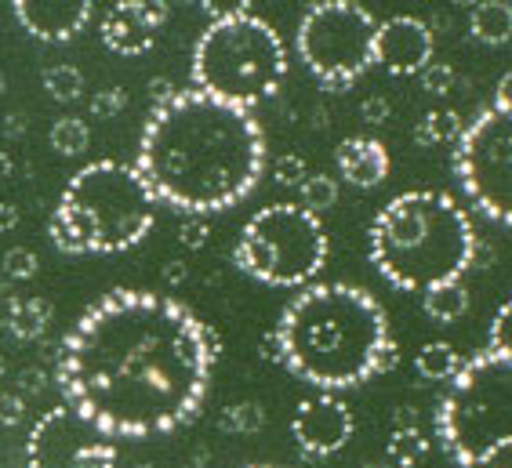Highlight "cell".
I'll use <instances>...</instances> for the list:
<instances>
[{
	"mask_svg": "<svg viewBox=\"0 0 512 468\" xmlns=\"http://www.w3.org/2000/svg\"><path fill=\"white\" fill-rule=\"evenodd\" d=\"M11 175V160L4 153H0V178H8Z\"/></svg>",
	"mask_w": 512,
	"mask_h": 468,
	"instance_id": "39",
	"label": "cell"
},
{
	"mask_svg": "<svg viewBox=\"0 0 512 468\" xmlns=\"http://www.w3.org/2000/svg\"><path fill=\"white\" fill-rule=\"evenodd\" d=\"M284 77V40L258 15L211 22L193 48V88L233 106L251 109L266 102L280 91Z\"/></svg>",
	"mask_w": 512,
	"mask_h": 468,
	"instance_id": "6",
	"label": "cell"
},
{
	"mask_svg": "<svg viewBox=\"0 0 512 468\" xmlns=\"http://www.w3.org/2000/svg\"><path fill=\"white\" fill-rule=\"evenodd\" d=\"M15 222H19V218H15V207H11V204H0V229H11Z\"/></svg>",
	"mask_w": 512,
	"mask_h": 468,
	"instance_id": "38",
	"label": "cell"
},
{
	"mask_svg": "<svg viewBox=\"0 0 512 468\" xmlns=\"http://www.w3.org/2000/svg\"><path fill=\"white\" fill-rule=\"evenodd\" d=\"M88 142H91L88 124L77 117H62V120H55V127H51V149L62 156H80L84 149H88Z\"/></svg>",
	"mask_w": 512,
	"mask_h": 468,
	"instance_id": "23",
	"label": "cell"
},
{
	"mask_svg": "<svg viewBox=\"0 0 512 468\" xmlns=\"http://www.w3.org/2000/svg\"><path fill=\"white\" fill-rule=\"evenodd\" d=\"M462 352L454 349L451 342H429L418 349V356H414V371H418V378L422 381H451L454 374L462 371Z\"/></svg>",
	"mask_w": 512,
	"mask_h": 468,
	"instance_id": "18",
	"label": "cell"
},
{
	"mask_svg": "<svg viewBox=\"0 0 512 468\" xmlns=\"http://www.w3.org/2000/svg\"><path fill=\"white\" fill-rule=\"evenodd\" d=\"M168 280H182V265H168Z\"/></svg>",
	"mask_w": 512,
	"mask_h": 468,
	"instance_id": "40",
	"label": "cell"
},
{
	"mask_svg": "<svg viewBox=\"0 0 512 468\" xmlns=\"http://www.w3.org/2000/svg\"><path fill=\"white\" fill-rule=\"evenodd\" d=\"M124 102H128V98H124V91H120V88L99 91V95L91 98V113H95V117H102V120H109L113 113H120V109H124Z\"/></svg>",
	"mask_w": 512,
	"mask_h": 468,
	"instance_id": "32",
	"label": "cell"
},
{
	"mask_svg": "<svg viewBox=\"0 0 512 468\" xmlns=\"http://www.w3.org/2000/svg\"><path fill=\"white\" fill-rule=\"evenodd\" d=\"M436 439L462 468H473L498 443H512V360L483 349L462 363L436 407Z\"/></svg>",
	"mask_w": 512,
	"mask_h": 468,
	"instance_id": "7",
	"label": "cell"
},
{
	"mask_svg": "<svg viewBox=\"0 0 512 468\" xmlns=\"http://www.w3.org/2000/svg\"><path fill=\"white\" fill-rule=\"evenodd\" d=\"M335 160L342 178L356 189H375L389 178V153L378 138H345Z\"/></svg>",
	"mask_w": 512,
	"mask_h": 468,
	"instance_id": "16",
	"label": "cell"
},
{
	"mask_svg": "<svg viewBox=\"0 0 512 468\" xmlns=\"http://www.w3.org/2000/svg\"><path fill=\"white\" fill-rule=\"evenodd\" d=\"M4 273L11 280H30V276H37V254L26 251V247H11L4 254Z\"/></svg>",
	"mask_w": 512,
	"mask_h": 468,
	"instance_id": "29",
	"label": "cell"
},
{
	"mask_svg": "<svg viewBox=\"0 0 512 468\" xmlns=\"http://www.w3.org/2000/svg\"><path fill=\"white\" fill-rule=\"evenodd\" d=\"M247 4H251V0H200V8L211 15V22H226V19H237V15H247Z\"/></svg>",
	"mask_w": 512,
	"mask_h": 468,
	"instance_id": "31",
	"label": "cell"
},
{
	"mask_svg": "<svg viewBox=\"0 0 512 468\" xmlns=\"http://www.w3.org/2000/svg\"><path fill=\"white\" fill-rule=\"evenodd\" d=\"M218 425L226 432H240V436H251L266 425V410L258 407V403H237V407H226L222 410V418Z\"/></svg>",
	"mask_w": 512,
	"mask_h": 468,
	"instance_id": "26",
	"label": "cell"
},
{
	"mask_svg": "<svg viewBox=\"0 0 512 468\" xmlns=\"http://www.w3.org/2000/svg\"><path fill=\"white\" fill-rule=\"evenodd\" d=\"M469 33L480 44H505L512 40V4L509 0H480L469 15Z\"/></svg>",
	"mask_w": 512,
	"mask_h": 468,
	"instance_id": "17",
	"label": "cell"
},
{
	"mask_svg": "<svg viewBox=\"0 0 512 468\" xmlns=\"http://www.w3.org/2000/svg\"><path fill=\"white\" fill-rule=\"evenodd\" d=\"M462 131L465 127H462V120H458V113H451V109H436V113L418 120L414 138H418V146H440V142H458Z\"/></svg>",
	"mask_w": 512,
	"mask_h": 468,
	"instance_id": "21",
	"label": "cell"
},
{
	"mask_svg": "<svg viewBox=\"0 0 512 468\" xmlns=\"http://www.w3.org/2000/svg\"><path fill=\"white\" fill-rule=\"evenodd\" d=\"M11 11L30 37L44 44H66L91 19V0H11Z\"/></svg>",
	"mask_w": 512,
	"mask_h": 468,
	"instance_id": "15",
	"label": "cell"
},
{
	"mask_svg": "<svg viewBox=\"0 0 512 468\" xmlns=\"http://www.w3.org/2000/svg\"><path fill=\"white\" fill-rule=\"evenodd\" d=\"M425 450H429V439L418 429H411V425H404V429H396L393 436H389L385 454H389V465L393 468H414L425 458Z\"/></svg>",
	"mask_w": 512,
	"mask_h": 468,
	"instance_id": "22",
	"label": "cell"
},
{
	"mask_svg": "<svg viewBox=\"0 0 512 468\" xmlns=\"http://www.w3.org/2000/svg\"><path fill=\"white\" fill-rule=\"evenodd\" d=\"M476 251L480 244L469 211L433 189L393 196L371 225V262L396 291L425 294L462 280Z\"/></svg>",
	"mask_w": 512,
	"mask_h": 468,
	"instance_id": "4",
	"label": "cell"
},
{
	"mask_svg": "<svg viewBox=\"0 0 512 468\" xmlns=\"http://www.w3.org/2000/svg\"><path fill=\"white\" fill-rule=\"evenodd\" d=\"M364 117L371 120V124H382V120L389 117V106H385V98H367V102H364Z\"/></svg>",
	"mask_w": 512,
	"mask_h": 468,
	"instance_id": "37",
	"label": "cell"
},
{
	"mask_svg": "<svg viewBox=\"0 0 512 468\" xmlns=\"http://www.w3.org/2000/svg\"><path fill=\"white\" fill-rule=\"evenodd\" d=\"M0 88H4V77H0Z\"/></svg>",
	"mask_w": 512,
	"mask_h": 468,
	"instance_id": "43",
	"label": "cell"
},
{
	"mask_svg": "<svg viewBox=\"0 0 512 468\" xmlns=\"http://www.w3.org/2000/svg\"><path fill=\"white\" fill-rule=\"evenodd\" d=\"M327 229L302 204H269L240 229L233 262L266 287H306L327 265Z\"/></svg>",
	"mask_w": 512,
	"mask_h": 468,
	"instance_id": "8",
	"label": "cell"
},
{
	"mask_svg": "<svg viewBox=\"0 0 512 468\" xmlns=\"http://www.w3.org/2000/svg\"><path fill=\"white\" fill-rule=\"evenodd\" d=\"M247 468H280V465H247Z\"/></svg>",
	"mask_w": 512,
	"mask_h": 468,
	"instance_id": "41",
	"label": "cell"
},
{
	"mask_svg": "<svg viewBox=\"0 0 512 468\" xmlns=\"http://www.w3.org/2000/svg\"><path fill=\"white\" fill-rule=\"evenodd\" d=\"M273 360L313 389H356L393 371L396 345L375 294L353 283H313L280 312Z\"/></svg>",
	"mask_w": 512,
	"mask_h": 468,
	"instance_id": "3",
	"label": "cell"
},
{
	"mask_svg": "<svg viewBox=\"0 0 512 468\" xmlns=\"http://www.w3.org/2000/svg\"><path fill=\"white\" fill-rule=\"evenodd\" d=\"M494 109H505L512 113V69L498 80V88H494Z\"/></svg>",
	"mask_w": 512,
	"mask_h": 468,
	"instance_id": "36",
	"label": "cell"
},
{
	"mask_svg": "<svg viewBox=\"0 0 512 468\" xmlns=\"http://www.w3.org/2000/svg\"><path fill=\"white\" fill-rule=\"evenodd\" d=\"M298 193H302V207L313 211V215H324V211H331L338 204V182L327 175H309Z\"/></svg>",
	"mask_w": 512,
	"mask_h": 468,
	"instance_id": "25",
	"label": "cell"
},
{
	"mask_svg": "<svg viewBox=\"0 0 512 468\" xmlns=\"http://www.w3.org/2000/svg\"><path fill=\"white\" fill-rule=\"evenodd\" d=\"M51 320V309L40 298H15L8 305V331L19 338V342H33L44 334Z\"/></svg>",
	"mask_w": 512,
	"mask_h": 468,
	"instance_id": "19",
	"label": "cell"
},
{
	"mask_svg": "<svg viewBox=\"0 0 512 468\" xmlns=\"http://www.w3.org/2000/svg\"><path fill=\"white\" fill-rule=\"evenodd\" d=\"M44 88L55 102H77L84 95V77L73 66H51L44 69Z\"/></svg>",
	"mask_w": 512,
	"mask_h": 468,
	"instance_id": "24",
	"label": "cell"
},
{
	"mask_svg": "<svg viewBox=\"0 0 512 468\" xmlns=\"http://www.w3.org/2000/svg\"><path fill=\"white\" fill-rule=\"evenodd\" d=\"M164 19H168L164 0H120L102 19V40L117 55H142L153 48Z\"/></svg>",
	"mask_w": 512,
	"mask_h": 468,
	"instance_id": "14",
	"label": "cell"
},
{
	"mask_svg": "<svg viewBox=\"0 0 512 468\" xmlns=\"http://www.w3.org/2000/svg\"><path fill=\"white\" fill-rule=\"evenodd\" d=\"M26 414V403L19 396H0V425H19Z\"/></svg>",
	"mask_w": 512,
	"mask_h": 468,
	"instance_id": "35",
	"label": "cell"
},
{
	"mask_svg": "<svg viewBox=\"0 0 512 468\" xmlns=\"http://www.w3.org/2000/svg\"><path fill=\"white\" fill-rule=\"evenodd\" d=\"M473 468H512V443H498L494 450H487Z\"/></svg>",
	"mask_w": 512,
	"mask_h": 468,
	"instance_id": "34",
	"label": "cell"
},
{
	"mask_svg": "<svg viewBox=\"0 0 512 468\" xmlns=\"http://www.w3.org/2000/svg\"><path fill=\"white\" fill-rule=\"evenodd\" d=\"M371 468H393V465H371Z\"/></svg>",
	"mask_w": 512,
	"mask_h": 468,
	"instance_id": "42",
	"label": "cell"
},
{
	"mask_svg": "<svg viewBox=\"0 0 512 468\" xmlns=\"http://www.w3.org/2000/svg\"><path fill=\"white\" fill-rule=\"evenodd\" d=\"M153 222L157 196L138 167L95 160L69 178L48 233L66 254H120L142 244Z\"/></svg>",
	"mask_w": 512,
	"mask_h": 468,
	"instance_id": "5",
	"label": "cell"
},
{
	"mask_svg": "<svg viewBox=\"0 0 512 468\" xmlns=\"http://www.w3.org/2000/svg\"><path fill=\"white\" fill-rule=\"evenodd\" d=\"M418 77H422V88L429 91V95H447L454 84V69L444 66V62H429Z\"/></svg>",
	"mask_w": 512,
	"mask_h": 468,
	"instance_id": "30",
	"label": "cell"
},
{
	"mask_svg": "<svg viewBox=\"0 0 512 468\" xmlns=\"http://www.w3.org/2000/svg\"><path fill=\"white\" fill-rule=\"evenodd\" d=\"M182 244L186 247H204L207 244V222L200 215H189V222L182 225Z\"/></svg>",
	"mask_w": 512,
	"mask_h": 468,
	"instance_id": "33",
	"label": "cell"
},
{
	"mask_svg": "<svg viewBox=\"0 0 512 468\" xmlns=\"http://www.w3.org/2000/svg\"><path fill=\"white\" fill-rule=\"evenodd\" d=\"M215 331L168 294L113 291L62 338L55 385L109 439L164 436L200 410Z\"/></svg>",
	"mask_w": 512,
	"mask_h": 468,
	"instance_id": "1",
	"label": "cell"
},
{
	"mask_svg": "<svg viewBox=\"0 0 512 468\" xmlns=\"http://www.w3.org/2000/svg\"><path fill=\"white\" fill-rule=\"evenodd\" d=\"M273 178H276V186L302 189V182L309 178L306 160H302V156H280V160H276V167H273Z\"/></svg>",
	"mask_w": 512,
	"mask_h": 468,
	"instance_id": "28",
	"label": "cell"
},
{
	"mask_svg": "<svg viewBox=\"0 0 512 468\" xmlns=\"http://www.w3.org/2000/svg\"><path fill=\"white\" fill-rule=\"evenodd\" d=\"M0 371H4V367H0Z\"/></svg>",
	"mask_w": 512,
	"mask_h": 468,
	"instance_id": "44",
	"label": "cell"
},
{
	"mask_svg": "<svg viewBox=\"0 0 512 468\" xmlns=\"http://www.w3.org/2000/svg\"><path fill=\"white\" fill-rule=\"evenodd\" d=\"M375 15L356 0H320L298 22V55L324 88H349L375 66Z\"/></svg>",
	"mask_w": 512,
	"mask_h": 468,
	"instance_id": "9",
	"label": "cell"
},
{
	"mask_svg": "<svg viewBox=\"0 0 512 468\" xmlns=\"http://www.w3.org/2000/svg\"><path fill=\"white\" fill-rule=\"evenodd\" d=\"M454 175L480 215L512 225V113L491 106L465 127L454 146Z\"/></svg>",
	"mask_w": 512,
	"mask_h": 468,
	"instance_id": "10",
	"label": "cell"
},
{
	"mask_svg": "<svg viewBox=\"0 0 512 468\" xmlns=\"http://www.w3.org/2000/svg\"><path fill=\"white\" fill-rule=\"evenodd\" d=\"M291 439H295L302 458H335L338 450L353 439V410L345 407L338 396H331V392L309 396L291 414Z\"/></svg>",
	"mask_w": 512,
	"mask_h": 468,
	"instance_id": "12",
	"label": "cell"
},
{
	"mask_svg": "<svg viewBox=\"0 0 512 468\" xmlns=\"http://www.w3.org/2000/svg\"><path fill=\"white\" fill-rule=\"evenodd\" d=\"M135 167L157 204L186 215H218L258 186L266 135L251 109L197 88L175 91L149 113Z\"/></svg>",
	"mask_w": 512,
	"mask_h": 468,
	"instance_id": "2",
	"label": "cell"
},
{
	"mask_svg": "<svg viewBox=\"0 0 512 468\" xmlns=\"http://www.w3.org/2000/svg\"><path fill=\"white\" fill-rule=\"evenodd\" d=\"M491 352H498V356H505V360H512V298L502 305V309L494 312L491 320V345H487Z\"/></svg>",
	"mask_w": 512,
	"mask_h": 468,
	"instance_id": "27",
	"label": "cell"
},
{
	"mask_svg": "<svg viewBox=\"0 0 512 468\" xmlns=\"http://www.w3.org/2000/svg\"><path fill=\"white\" fill-rule=\"evenodd\" d=\"M509 4H512V0H509Z\"/></svg>",
	"mask_w": 512,
	"mask_h": 468,
	"instance_id": "45",
	"label": "cell"
},
{
	"mask_svg": "<svg viewBox=\"0 0 512 468\" xmlns=\"http://www.w3.org/2000/svg\"><path fill=\"white\" fill-rule=\"evenodd\" d=\"M26 465L30 468H113L117 447L113 439L88 421L69 403L48 410L33 425L26 443Z\"/></svg>",
	"mask_w": 512,
	"mask_h": 468,
	"instance_id": "11",
	"label": "cell"
},
{
	"mask_svg": "<svg viewBox=\"0 0 512 468\" xmlns=\"http://www.w3.org/2000/svg\"><path fill=\"white\" fill-rule=\"evenodd\" d=\"M375 62L396 77L422 73L433 62V30L411 15H393V19L378 22Z\"/></svg>",
	"mask_w": 512,
	"mask_h": 468,
	"instance_id": "13",
	"label": "cell"
},
{
	"mask_svg": "<svg viewBox=\"0 0 512 468\" xmlns=\"http://www.w3.org/2000/svg\"><path fill=\"white\" fill-rule=\"evenodd\" d=\"M422 305L436 323H454L462 320L465 309H469V291L462 287V280L440 283V287L422 294Z\"/></svg>",
	"mask_w": 512,
	"mask_h": 468,
	"instance_id": "20",
	"label": "cell"
}]
</instances>
